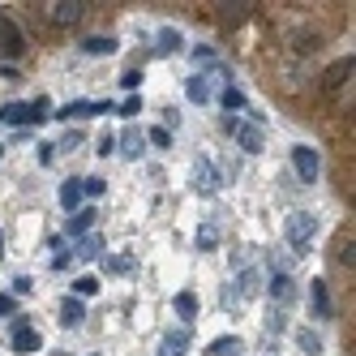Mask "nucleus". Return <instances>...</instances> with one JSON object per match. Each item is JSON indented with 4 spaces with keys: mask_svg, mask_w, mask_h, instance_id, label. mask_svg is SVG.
I'll return each mask as SVG.
<instances>
[{
    "mask_svg": "<svg viewBox=\"0 0 356 356\" xmlns=\"http://www.w3.org/2000/svg\"><path fill=\"white\" fill-rule=\"evenodd\" d=\"M116 112H120V116H138V112H142V99H138V95H129V99H124V104H120Z\"/></svg>",
    "mask_w": 356,
    "mask_h": 356,
    "instance_id": "nucleus-35",
    "label": "nucleus"
},
{
    "mask_svg": "<svg viewBox=\"0 0 356 356\" xmlns=\"http://www.w3.org/2000/svg\"><path fill=\"white\" fill-rule=\"evenodd\" d=\"M0 52H5V56H22V52H26V35H22V26L9 13H0Z\"/></svg>",
    "mask_w": 356,
    "mask_h": 356,
    "instance_id": "nucleus-6",
    "label": "nucleus"
},
{
    "mask_svg": "<svg viewBox=\"0 0 356 356\" xmlns=\"http://www.w3.org/2000/svg\"><path fill=\"white\" fill-rule=\"evenodd\" d=\"M120 86H124V90H138V86H142V69H124V73H120Z\"/></svg>",
    "mask_w": 356,
    "mask_h": 356,
    "instance_id": "nucleus-34",
    "label": "nucleus"
},
{
    "mask_svg": "<svg viewBox=\"0 0 356 356\" xmlns=\"http://www.w3.org/2000/svg\"><path fill=\"white\" fill-rule=\"evenodd\" d=\"M95 292H99V279L95 275H78V279H73V296H78V300H86Z\"/></svg>",
    "mask_w": 356,
    "mask_h": 356,
    "instance_id": "nucleus-25",
    "label": "nucleus"
},
{
    "mask_svg": "<svg viewBox=\"0 0 356 356\" xmlns=\"http://www.w3.org/2000/svg\"><path fill=\"white\" fill-rule=\"evenodd\" d=\"M296 343H300L305 356H318V352H322V339L314 335V330H296Z\"/></svg>",
    "mask_w": 356,
    "mask_h": 356,
    "instance_id": "nucleus-27",
    "label": "nucleus"
},
{
    "mask_svg": "<svg viewBox=\"0 0 356 356\" xmlns=\"http://www.w3.org/2000/svg\"><path fill=\"white\" fill-rule=\"evenodd\" d=\"M335 262H339V266H348V270H352V262H356V258H352V232H348V236H339V241H335Z\"/></svg>",
    "mask_w": 356,
    "mask_h": 356,
    "instance_id": "nucleus-28",
    "label": "nucleus"
},
{
    "mask_svg": "<svg viewBox=\"0 0 356 356\" xmlns=\"http://www.w3.org/2000/svg\"><path fill=\"white\" fill-rule=\"evenodd\" d=\"M292 172L300 176V185H314L318 172H322V159L314 146H292Z\"/></svg>",
    "mask_w": 356,
    "mask_h": 356,
    "instance_id": "nucleus-5",
    "label": "nucleus"
},
{
    "mask_svg": "<svg viewBox=\"0 0 356 356\" xmlns=\"http://www.w3.org/2000/svg\"><path fill=\"white\" fill-rule=\"evenodd\" d=\"M142 142H146L142 129H124V134L116 138V150H120L124 159H138V155H142Z\"/></svg>",
    "mask_w": 356,
    "mask_h": 356,
    "instance_id": "nucleus-15",
    "label": "nucleus"
},
{
    "mask_svg": "<svg viewBox=\"0 0 356 356\" xmlns=\"http://www.w3.org/2000/svg\"><path fill=\"white\" fill-rule=\"evenodd\" d=\"M236 142H241V150H245V155H258V150H262V129H258V124H236Z\"/></svg>",
    "mask_w": 356,
    "mask_h": 356,
    "instance_id": "nucleus-14",
    "label": "nucleus"
},
{
    "mask_svg": "<svg viewBox=\"0 0 356 356\" xmlns=\"http://www.w3.org/2000/svg\"><path fill=\"white\" fill-rule=\"evenodd\" d=\"M146 138H150V142H155V146H159V150H168V146H172V134H168V129H163V124H155V129H150V134H146Z\"/></svg>",
    "mask_w": 356,
    "mask_h": 356,
    "instance_id": "nucleus-33",
    "label": "nucleus"
},
{
    "mask_svg": "<svg viewBox=\"0 0 356 356\" xmlns=\"http://www.w3.org/2000/svg\"><path fill=\"white\" fill-rule=\"evenodd\" d=\"M352 65H356V60H352V52H348L343 60H335V65H330V69L322 73V90H335V86H343V82L352 78Z\"/></svg>",
    "mask_w": 356,
    "mask_h": 356,
    "instance_id": "nucleus-10",
    "label": "nucleus"
},
{
    "mask_svg": "<svg viewBox=\"0 0 356 356\" xmlns=\"http://www.w3.org/2000/svg\"><path fill=\"white\" fill-rule=\"evenodd\" d=\"M219 104H223L227 112H241V108H245V90H241V86H227V90L219 95Z\"/></svg>",
    "mask_w": 356,
    "mask_h": 356,
    "instance_id": "nucleus-26",
    "label": "nucleus"
},
{
    "mask_svg": "<svg viewBox=\"0 0 356 356\" xmlns=\"http://www.w3.org/2000/svg\"><path fill=\"white\" fill-rule=\"evenodd\" d=\"M185 95H189V104L207 108L211 104V78H207V73H193V78L185 82Z\"/></svg>",
    "mask_w": 356,
    "mask_h": 356,
    "instance_id": "nucleus-13",
    "label": "nucleus"
},
{
    "mask_svg": "<svg viewBox=\"0 0 356 356\" xmlns=\"http://www.w3.org/2000/svg\"><path fill=\"white\" fill-rule=\"evenodd\" d=\"M193 185H197V193H215L223 181H219V168L215 163H207V159H197L193 163Z\"/></svg>",
    "mask_w": 356,
    "mask_h": 356,
    "instance_id": "nucleus-9",
    "label": "nucleus"
},
{
    "mask_svg": "<svg viewBox=\"0 0 356 356\" xmlns=\"http://www.w3.org/2000/svg\"><path fill=\"white\" fill-rule=\"evenodd\" d=\"M95 150H99V155H104V159H108V155H112V150H116V138H112V134H104V138H99V146H95Z\"/></svg>",
    "mask_w": 356,
    "mask_h": 356,
    "instance_id": "nucleus-36",
    "label": "nucleus"
},
{
    "mask_svg": "<svg viewBox=\"0 0 356 356\" xmlns=\"http://www.w3.org/2000/svg\"><path fill=\"white\" fill-rule=\"evenodd\" d=\"M60 207L73 215V211H82V181H73V176H69V181L60 185Z\"/></svg>",
    "mask_w": 356,
    "mask_h": 356,
    "instance_id": "nucleus-20",
    "label": "nucleus"
},
{
    "mask_svg": "<svg viewBox=\"0 0 356 356\" xmlns=\"http://www.w3.org/2000/svg\"><path fill=\"white\" fill-rule=\"evenodd\" d=\"M73 253H78V258H86V262H90V258H99V241H95V236H86V241H82L78 249H73Z\"/></svg>",
    "mask_w": 356,
    "mask_h": 356,
    "instance_id": "nucleus-32",
    "label": "nucleus"
},
{
    "mask_svg": "<svg viewBox=\"0 0 356 356\" xmlns=\"http://www.w3.org/2000/svg\"><path fill=\"white\" fill-rule=\"evenodd\" d=\"M82 52L86 56H112L116 52V39L112 35H90V39H82Z\"/></svg>",
    "mask_w": 356,
    "mask_h": 356,
    "instance_id": "nucleus-19",
    "label": "nucleus"
},
{
    "mask_svg": "<svg viewBox=\"0 0 356 356\" xmlns=\"http://www.w3.org/2000/svg\"><path fill=\"white\" fill-rule=\"evenodd\" d=\"M155 52H159V56H168V52H181V31L163 26V31H159V43H155Z\"/></svg>",
    "mask_w": 356,
    "mask_h": 356,
    "instance_id": "nucleus-23",
    "label": "nucleus"
},
{
    "mask_svg": "<svg viewBox=\"0 0 356 356\" xmlns=\"http://www.w3.org/2000/svg\"><path fill=\"white\" fill-rule=\"evenodd\" d=\"M215 13H219L223 22H241V17H249V13H253V5H241V0H227V5H215Z\"/></svg>",
    "mask_w": 356,
    "mask_h": 356,
    "instance_id": "nucleus-22",
    "label": "nucleus"
},
{
    "mask_svg": "<svg viewBox=\"0 0 356 356\" xmlns=\"http://www.w3.org/2000/svg\"><path fill=\"white\" fill-rule=\"evenodd\" d=\"M104 266H108V270H129L134 262H129V258H104Z\"/></svg>",
    "mask_w": 356,
    "mask_h": 356,
    "instance_id": "nucleus-37",
    "label": "nucleus"
},
{
    "mask_svg": "<svg viewBox=\"0 0 356 356\" xmlns=\"http://www.w3.org/2000/svg\"><path fill=\"white\" fill-rule=\"evenodd\" d=\"M0 314H13V296H0Z\"/></svg>",
    "mask_w": 356,
    "mask_h": 356,
    "instance_id": "nucleus-41",
    "label": "nucleus"
},
{
    "mask_svg": "<svg viewBox=\"0 0 356 356\" xmlns=\"http://www.w3.org/2000/svg\"><path fill=\"white\" fill-rule=\"evenodd\" d=\"M52 116V99H35V104H5L0 108V124H26V120H43Z\"/></svg>",
    "mask_w": 356,
    "mask_h": 356,
    "instance_id": "nucleus-2",
    "label": "nucleus"
},
{
    "mask_svg": "<svg viewBox=\"0 0 356 356\" xmlns=\"http://www.w3.org/2000/svg\"><path fill=\"white\" fill-rule=\"evenodd\" d=\"M193 56H197V60H202V65H207V60H211V65H215V47H197V52H193Z\"/></svg>",
    "mask_w": 356,
    "mask_h": 356,
    "instance_id": "nucleus-38",
    "label": "nucleus"
},
{
    "mask_svg": "<svg viewBox=\"0 0 356 356\" xmlns=\"http://www.w3.org/2000/svg\"><path fill=\"white\" fill-rule=\"evenodd\" d=\"M309 309H314V318H330V288H326V279H314V284H309Z\"/></svg>",
    "mask_w": 356,
    "mask_h": 356,
    "instance_id": "nucleus-12",
    "label": "nucleus"
},
{
    "mask_svg": "<svg viewBox=\"0 0 356 356\" xmlns=\"http://www.w3.org/2000/svg\"><path fill=\"white\" fill-rule=\"evenodd\" d=\"M215 241H219V232H215L211 223H202L197 227V249H215Z\"/></svg>",
    "mask_w": 356,
    "mask_h": 356,
    "instance_id": "nucleus-31",
    "label": "nucleus"
},
{
    "mask_svg": "<svg viewBox=\"0 0 356 356\" xmlns=\"http://www.w3.org/2000/svg\"><path fill=\"white\" fill-rule=\"evenodd\" d=\"M185 348H189V330L181 326V330H168V335H163L159 356H185Z\"/></svg>",
    "mask_w": 356,
    "mask_h": 356,
    "instance_id": "nucleus-18",
    "label": "nucleus"
},
{
    "mask_svg": "<svg viewBox=\"0 0 356 356\" xmlns=\"http://www.w3.org/2000/svg\"><path fill=\"white\" fill-rule=\"evenodd\" d=\"M241 352V339L236 335H219V339H211V348H207V356H236Z\"/></svg>",
    "mask_w": 356,
    "mask_h": 356,
    "instance_id": "nucleus-21",
    "label": "nucleus"
},
{
    "mask_svg": "<svg viewBox=\"0 0 356 356\" xmlns=\"http://www.w3.org/2000/svg\"><path fill=\"white\" fill-rule=\"evenodd\" d=\"M82 318H86V305L78 296H65L60 300V326H82Z\"/></svg>",
    "mask_w": 356,
    "mask_h": 356,
    "instance_id": "nucleus-17",
    "label": "nucleus"
},
{
    "mask_svg": "<svg viewBox=\"0 0 356 356\" xmlns=\"http://www.w3.org/2000/svg\"><path fill=\"white\" fill-rule=\"evenodd\" d=\"M176 314H181L185 322H193L197 318V296L193 292H176Z\"/></svg>",
    "mask_w": 356,
    "mask_h": 356,
    "instance_id": "nucleus-24",
    "label": "nucleus"
},
{
    "mask_svg": "<svg viewBox=\"0 0 356 356\" xmlns=\"http://www.w3.org/2000/svg\"><path fill=\"white\" fill-rule=\"evenodd\" d=\"M95 215H99L95 207H82V211H73V215H69V227H65V232H69V236H86L90 227H95Z\"/></svg>",
    "mask_w": 356,
    "mask_h": 356,
    "instance_id": "nucleus-16",
    "label": "nucleus"
},
{
    "mask_svg": "<svg viewBox=\"0 0 356 356\" xmlns=\"http://www.w3.org/2000/svg\"><path fill=\"white\" fill-rule=\"evenodd\" d=\"M266 292H270V300H275V305H292V296H296V288H292V275H288V270H275Z\"/></svg>",
    "mask_w": 356,
    "mask_h": 356,
    "instance_id": "nucleus-11",
    "label": "nucleus"
},
{
    "mask_svg": "<svg viewBox=\"0 0 356 356\" xmlns=\"http://www.w3.org/2000/svg\"><path fill=\"white\" fill-rule=\"evenodd\" d=\"M39 163H52V142H39Z\"/></svg>",
    "mask_w": 356,
    "mask_h": 356,
    "instance_id": "nucleus-39",
    "label": "nucleus"
},
{
    "mask_svg": "<svg viewBox=\"0 0 356 356\" xmlns=\"http://www.w3.org/2000/svg\"><path fill=\"white\" fill-rule=\"evenodd\" d=\"M0 78H5V82H17V69H9V65H0Z\"/></svg>",
    "mask_w": 356,
    "mask_h": 356,
    "instance_id": "nucleus-40",
    "label": "nucleus"
},
{
    "mask_svg": "<svg viewBox=\"0 0 356 356\" xmlns=\"http://www.w3.org/2000/svg\"><path fill=\"white\" fill-rule=\"evenodd\" d=\"M82 13H86V5H82V0H52V5H43V17L52 22L56 31L78 26V22H82Z\"/></svg>",
    "mask_w": 356,
    "mask_h": 356,
    "instance_id": "nucleus-3",
    "label": "nucleus"
},
{
    "mask_svg": "<svg viewBox=\"0 0 356 356\" xmlns=\"http://www.w3.org/2000/svg\"><path fill=\"white\" fill-rule=\"evenodd\" d=\"M104 112H116L112 104H104V99H69V104L60 112H52L56 120H86V116H104Z\"/></svg>",
    "mask_w": 356,
    "mask_h": 356,
    "instance_id": "nucleus-4",
    "label": "nucleus"
},
{
    "mask_svg": "<svg viewBox=\"0 0 356 356\" xmlns=\"http://www.w3.org/2000/svg\"><path fill=\"white\" fill-rule=\"evenodd\" d=\"M288 43H292V52L305 60V56H314L318 47H322V31H309V26H305V31H292Z\"/></svg>",
    "mask_w": 356,
    "mask_h": 356,
    "instance_id": "nucleus-8",
    "label": "nucleus"
},
{
    "mask_svg": "<svg viewBox=\"0 0 356 356\" xmlns=\"http://www.w3.org/2000/svg\"><path fill=\"white\" fill-rule=\"evenodd\" d=\"M108 181H99V176H82V197H104Z\"/></svg>",
    "mask_w": 356,
    "mask_h": 356,
    "instance_id": "nucleus-30",
    "label": "nucleus"
},
{
    "mask_svg": "<svg viewBox=\"0 0 356 356\" xmlns=\"http://www.w3.org/2000/svg\"><path fill=\"white\" fill-rule=\"evenodd\" d=\"M284 236H288V249L292 253H309L314 249V236H318V215L314 211H292L284 219Z\"/></svg>",
    "mask_w": 356,
    "mask_h": 356,
    "instance_id": "nucleus-1",
    "label": "nucleus"
},
{
    "mask_svg": "<svg viewBox=\"0 0 356 356\" xmlns=\"http://www.w3.org/2000/svg\"><path fill=\"white\" fill-rule=\"evenodd\" d=\"M9 343H13V352H39L43 348V339H39V330L26 322V318H13V335H9Z\"/></svg>",
    "mask_w": 356,
    "mask_h": 356,
    "instance_id": "nucleus-7",
    "label": "nucleus"
},
{
    "mask_svg": "<svg viewBox=\"0 0 356 356\" xmlns=\"http://www.w3.org/2000/svg\"><path fill=\"white\" fill-rule=\"evenodd\" d=\"M0 155H5V146H0Z\"/></svg>",
    "mask_w": 356,
    "mask_h": 356,
    "instance_id": "nucleus-42",
    "label": "nucleus"
},
{
    "mask_svg": "<svg viewBox=\"0 0 356 356\" xmlns=\"http://www.w3.org/2000/svg\"><path fill=\"white\" fill-rule=\"evenodd\" d=\"M236 288H241V296H245V300H249V296H253V292H258V270H253V266H245V275H241V279H236Z\"/></svg>",
    "mask_w": 356,
    "mask_h": 356,
    "instance_id": "nucleus-29",
    "label": "nucleus"
}]
</instances>
